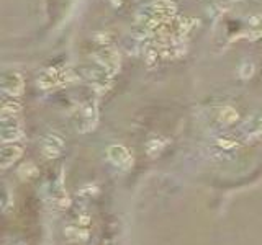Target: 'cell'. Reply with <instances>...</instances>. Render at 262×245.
Instances as JSON below:
<instances>
[{
    "label": "cell",
    "mask_w": 262,
    "mask_h": 245,
    "mask_svg": "<svg viewBox=\"0 0 262 245\" xmlns=\"http://www.w3.org/2000/svg\"><path fill=\"white\" fill-rule=\"evenodd\" d=\"M35 172H36V167L33 165V163L28 162V163H23V165L18 168V177L26 180V178H30Z\"/></svg>",
    "instance_id": "obj_19"
},
{
    "label": "cell",
    "mask_w": 262,
    "mask_h": 245,
    "mask_svg": "<svg viewBox=\"0 0 262 245\" xmlns=\"http://www.w3.org/2000/svg\"><path fill=\"white\" fill-rule=\"evenodd\" d=\"M176 4L171 2V0H157V2L148 7L151 15L156 18H171V15L176 13Z\"/></svg>",
    "instance_id": "obj_10"
},
{
    "label": "cell",
    "mask_w": 262,
    "mask_h": 245,
    "mask_svg": "<svg viewBox=\"0 0 262 245\" xmlns=\"http://www.w3.org/2000/svg\"><path fill=\"white\" fill-rule=\"evenodd\" d=\"M144 57H146L148 67H154L156 62H157V51H154V49H148L146 53H144Z\"/></svg>",
    "instance_id": "obj_20"
},
{
    "label": "cell",
    "mask_w": 262,
    "mask_h": 245,
    "mask_svg": "<svg viewBox=\"0 0 262 245\" xmlns=\"http://www.w3.org/2000/svg\"><path fill=\"white\" fill-rule=\"evenodd\" d=\"M93 59H95V62L99 64V67L107 71L112 77L120 71V54L112 48H104L97 51V53L93 54Z\"/></svg>",
    "instance_id": "obj_2"
},
{
    "label": "cell",
    "mask_w": 262,
    "mask_h": 245,
    "mask_svg": "<svg viewBox=\"0 0 262 245\" xmlns=\"http://www.w3.org/2000/svg\"><path fill=\"white\" fill-rule=\"evenodd\" d=\"M107 157L115 167L121 170H128L133 167V157H131L129 151L121 144H112L107 149Z\"/></svg>",
    "instance_id": "obj_4"
},
{
    "label": "cell",
    "mask_w": 262,
    "mask_h": 245,
    "mask_svg": "<svg viewBox=\"0 0 262 245\" xmlns=\"http://www.w3.org/2000/svg\"><path fill=\"white\" fill-rule=\"evenodd\" d=\"M164 146H166V141L159 139V137H152V139L148 141L146 151H148V154L151 155V157H156L157 154H161V151L164 149Z\"/></svg>",
    "instance_id": "obj_15"
},
{
    "label": "cell",
    "mask_w": 262,
    "mask_h": 245,
    "mask_svg": "<svg viewBox=\"0 0 262 245\" xmlns=\"http://www.w3.org/2000/svg\"><path fill=\"white\" fill-rule=\"evenodd\" d=\"M99 121V108L95 101H85L79 107L76 115V128L79 132H89L97 126Z\"/></svg>",
    "instance_id": "obj_1"
},
{
    "label": "cell",
    "mask_w": 262,
    "mask_h": 245,
    "mask_svg": "<svg viewBox=\"0 0 262 245\" xmlns=\"http://www.w3.org/2000/svg\"><path fill=\"white\" fill-rule=\"evenodd\" d=\"M254 72H256V65H254V62H251V61H244L241 65H239V77L244 80L251 79L254 76Z\"/></svg>",
    "instance_id": "obj_17"
},
{
    "label": "cell",
    "mask_w": 262,
    "mask_h": 245,
    "mask_svg": "<svg viewBox=\"0 0 262 245\" xmlns=\"http://www.w3.org/2000/svg\"><path fill=\"white\" fill-rule=\"evenodd\" d=\"M25 88V80L21 77V74L17 71H7L2 76V92L9 96H18L23 93Z\"/></svg>",
    "instance_id": "obj_3"
},
{
    "label": "cell",
    "mask_w": 262,
    "mask_h": 245,
    "mask_svg": "<svg viewBox=\"0 0 262 245\" xmlns=\"http://www.w3.org/2000/svg\"><path fill=\"white\" fill-rule=\"evenodd\" d=\"M108 2H110L112 5H115V7H118L121 4V0H108Z\"/></svg>",
    "instance_id": "obj_23"
},
{
    "label": "cell",
    "mask_w": 262,
    "mask_h": 245,
    "mask_svg": "<svg viewBox=\"0 0 262 245\" xmlns=\"http://www.w3.org/2000/svg\"><path fill=\"white\" fill-rule=\"evenodd\" d=\"M239 118L238 115V111L233 108V107H223L221 111H220V120L221 123L224 124H233V123H236V120Z\"/></svg>",
    "instance_id": "obj_16"
},
{
    "label": "cell",
    "mask_w": 262,
    "mask_h": 245,
    "mask_svg": "<svg viewBox=\"0 0 262 245\" xmlns=\"http://www.w3.org/2000/svg\"><path fill=\"white\" fill-rule=\"evenodd\" d=\"M51 199H53L54 206L57 209H66L71 204V199L66 193V188L62 185V178H59L54 185H53V191H51Z\"/></svg>",
    "instance_id": "obj_11"
},
{
    "label": "cell",
    "mask_w": 262,
    "mask_h": 245,
    "mask_svg": "<svg viewBox=\"0 0 262 245\" xmlns=\"http://www.w3.org/2000/svg\"><path fill=\"white\" fill-rule=\"evenodd\" d=\"M223 2H235V0H223Z\"/></svg>",
    "instance_id": "obj_24"
},
{
    "label": "cell",
    "mask_w": 262,
    "mask_h": 245,
    "mask_svg": "<svg viewBox=\"0 0 262 245\" xmlns=\"http://www.w3.org/2000/svg\"><path fill=\"white\" fill-rule=\"evenodd\" d=\"M241 131L247 139H256L262 136V115L256 113L247 118L241 126Z\"/></svg>",
    "instance_id": "obj_9"
},
{
    "label": "cell",
    "mask_w": 262,
    "mask_h": 245,
    "mask_svg": "<svg viewBox=\"0 0 262 245\" xmlns=\"http://www.w3.org/2000/svg\"><path fill=\"white\" fill-rule=\"evenodd\" d=\"M64 149V139L56 134V132H49L48 136L43 139V154L46 159H56Z\"/></svg>",
    "instance_id": "obj_7"
},
{
    "label": "cell",
    "mask_w": 262,
    "mask_h": 245,
    "mask_svg": "<svg viewBox=\"0 0 262 245\" xmlns=\"http://www.w3.org/2000/svg\"><path fill=\"white\" fill-rule=\"evenodd\" d=\"M85 77L89 80V84L92 85V88H95L97 92L105 93L108 88H110V82H112V76L107 71H104L102 67L99 69H87L85 71Z\"/></svg>",
    "instance_id": "obj_6"
},
{
    "label": "cell",
    "mask_w": 262,
    "mask_h": 245,
    "mask_svg": "<svg viewBox=\"0 0 262 245\" xmlns=\"http://www.w3.org/2000/svg\"><path fill=\"white\" fill-rule=\"evenodd\" d=\"M54 85H59V71L57 69L43 71L38 77V87L43 88V90H49Z\"/></svg>",
    "instance_id": "obj_12"
},
{
    "label": "cell",
    "mask_w": 262,
    "mask_h": 245,
    "mask_svg": "<svg viewBox=\"0 0 262 245\" xmlns=\"http://www.w3.org/2000/svg\"><path fill=\"white\" fill-rule=\"evenodd\" d=\"M13 206V199L10 196V190L7 185H4V193H2V211L7 214L9 213V209Z\"/></svg>",
    "instance_id": "obj_18"
},
{
    "label": "cell",
    "mask_w": 262,
    "mask_h": 245,
    "mask_svg": "<svg viewBox=\"0 0 262 245\" xmlns=\"http://www.w3.org/2000/svg\"><path fill=\"white\" fill-rule=\"evenodd\" d=\"M0 120L5 118H17L21 113V105L18 101H4L2 108H0Z\"/></svg>",
    "instance_id": "obj_13"
},
{
    "label": "cell",
    "mask_w": 262,
    "mask_h": 245,
    "mask_svg": "<svg viewBox=\"0 0 262 245\" xmlns=\"http://www.w3.org/2000/svg\"><path fill=\"white\" fill-rule=\"evenodd\" d=\"M21 154H23V149L18 144H4L2 151H0V165H2L4 170L10 168L13 163H15Z\"/></svg>",
    "instance_id": "obj_8"
},
{
    "label": "cell",
    "mask_w": 262,
    "mask_h": 245,
    "mask_svg": "<svg viewBox=\"0 0 262 245\" xmlns=\"http://www.w3.org/2000/svg\"><path fill=\"white\" fill-rule=\"evenodd\" d=\"M218 146L223 147V149H233L236 146L235 141H230V139H218Z\"/></svg>",
    "instance_id": "obj_21"
},
{
    "label": "cell",
    "mask_w": 262,
    "mask_h": 245,
    "mask_svg": "<svg viewBox=\"0 0 262 245\" xmlns=\"http://www.w3.org/2000/svg\"><path fill=\"white\" fill-rule=\"evenodd\" d=\"M23 136L21 124L17 121V118H5L2 120V129H0V139L4 144H15Z\"/></svg>",
    "instance_id": "obj_5"
},
{
    "label": "cell",
    "mask_w": 262,
    "mask_h": 245,
    "mask_svg": "<svg viewBox=\"0 0 262 245\" xmlns=\"http://www.w3.org/2000/svg\"><path fill=\"white\" fill-rule=\"evenodd\" d=\"M2 245H26V243L20 239H15V237H5Z\"/></svg>",
    "instance_id": "obj_22"
},
{
    "label": "cell",
    "mask_w": 262,
    "mask_h": 245,
    "mask_svg": "<svg viewBox=\"0 0 262 245\" xmlns=\"http://www.w3.org/2000/svg\"><path fill=\"white\" fill-rule=\"evenodd\" d=\"M66 237H68L69 240L72 242H79V240H85L87 239V234L84 229H81V226H69V227H66Z\"/></svg>",
    "instance_id": "obj_14"
}]
</instances>
